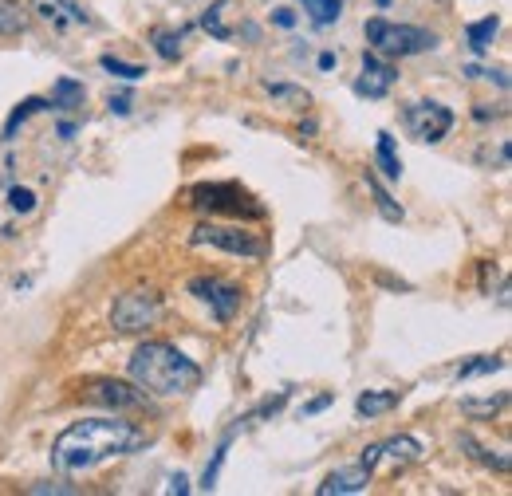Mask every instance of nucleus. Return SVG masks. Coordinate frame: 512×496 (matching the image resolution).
Listing matches in <instances>:
<instances>
[{"label":"nucleus","instance_id":"f257e3e1","mask_svg":"<svg viewBox=\"0 0 512 496\" xmlns=\"http://www.w3.org/2000/svg\"><path fill=\"white\" fill-rule=\"evenodd\" d=\"M142 445H146V434L119 414L83 418L52 441V465L60 473H87V469H99L103 461L127 457Z\"/></svg>","mask_w":512,"mask_h":496},{"label":"nucleus","instance_id":"f03ea898","mask_svg":"<svg viewBox=\"0 0 512 496\" xmlns=\"http://www.w3.org/2000/svg\"><path fill=\"white\" fill-rule=\"evenodd\" d=\"M130 382L154 398H178L201 386V367L174 343H142L130 355Z\"/></svg>","mask_w":512,"mask_h":496},{"label":"nucleus","instance_id":"7ed1b4c3","mask_svg":"<svg viewBox=\"0 0 512 496\" xmlns=\"http://www.w3.org/2000/svg\"><path fill=\"white\" fill-rule=\"evenodd\" d=\"M363 36L371 44V52H379L386 60H406V56H422V52H434L438 48V36L426 32V28H414V24H394V20H367L363 24Z\"/></svg>","mask_w":512,"mask_h":496},{"label":"nucleus","instance_id":"20e7f679","mask_svg":"<svg viewBox=\"0 0 512 496\" xmlns=\"http://www.w3.org/2000/svg\"><path fill=\"white\" fill-rule=\"evenodd\" d=\"M162 319V296L154 288H134V292H123L111 308V327L115 331H146Z\"/></svg>","mask_w":512,"mask_h":496},{"label":"nucleus","instance_id":"39448f33","mask_svg":"<svg viewBox=\"0 0 512 496\" xmlns=\"http://www.w3.org/2000/svg\"><path fill=\"white\" fill-rule=\"evenodd\" d=\"M418 457H422V441L410 434H398L390 437V441H379V445H367L363 457H359V465L375 477V473H398V469L414 465Z\"/></svg>","mask_w":512,"mask_h":496},{"label":"nucleus","instance_id":"423d86ee","mask_svg":"<svg viewBox=\"0 0 512 496\" xmlns=\"http://www.w3.org/2000/svg\"><path fill=\"white\" fill-rule=\"evenodd\" d=\"M193 245L221 248V252H233V256H264V245L241 225H197Z\"/></svg>","mask_w":512,"mask_h":496},{"label":"nucleus","instance_id":"0eeeda50","mask_svg":"<svg viewBox=\"0 0 512 496\" xmlns=\"http://www.w3.org/2000/svg\"><path fill=\"white\" fill-rule=\"evenodd\" d=\"M402 119L410 126V134L418 142H442L449 130H453V111L442 103H406Z\"/></svg>","mask_w":512,"mask_h":496},{"label":"nucleus","instance_id":"6e6552de","mask_svg":"<svg viewBox=\"0 0 512 496\" xmlns=\"http://www.w3.org/2000/svg\"><path fill=\"white\" fill-rule=\"evenodd\" d=\"M83 398H91L99 406H111V410H150V394L138 390L134 382H119V378H95V382H87Z\"/></svg>","mask_w":512,"mask_h":496},{"label":"nucleus","instance_id":"1a4fd4ad","mask_svg":"<svg viewBox=\"0 0 512 496\" xmlns=\"http://www.w3.org/2000/svg\"><path fill=\"white\" fill-rule=\"evenodd\" d=\"M190 296L205 300L217 323H229V319L237 315V308H241V288H237V284H229V280H217V276L190 280Z\"/></svg>","mask_w":512,"mask_h":496},{"label":"nucleus","instance_id":"9d476101","mask_svg":"<svg viewBox=\"0 0 512 496\" xmlns=\"http://www.w3.org/2000/svg\"><path fill=\"white\" fill-rule=\"evenodd\" d=\"M394 79H398L394 63H386L379 52H367L363 56V79L355 83V91L367 95V99H386V91L394 87Z\"/></svg>","mask_w":512,"mask_h":496},{"label":"nucleus","instance_id":"9b49d317","mask_svg":"<svg viewBox=\"0 0 512 496\" xmlns=\"http://www.w3.org/2000/svg\"><path fill=\"white\" fill-rule=\"evenodd\" d=\"M245 201H249V197H245L237 186H197L193 189V205H197V209H233V213L249 209L253 217H260V205H245Z\"/></svg>","mask_w":512,"mask_h":496},{"label":"nucleus","instance_id":"f8f14e48","mask_svg":"<svg viewBox=\"0 0 512 496\" xmlns=\"http://www.w3.org/2000/svg\"><path fill=\"white\" fill-rule=\"evenodd\" d=\"M367 485H371V473H367L363 465H351V469L331 473L316 493L320 496H355V493H367Z\"/></svg>","mask_w":512,"mask_h":496},{"label":"nucleus","instance_id":"ddd939ff","mask_svg":"<svg viewBox=\"0 0 512 496\" xmlns=\"http://www.w3.org/2000/svg\"><path fill=\"white\" fill-rule=\"evenodd\" d=\"M402 402V390H363L359 402H355V414L359 418H379L386 410H394Z\"/></svg>","mask_w":512,"mask_h":496},{"label":"nucleus","instance_id":"4468645a","mask_svg":"<svg viewBox=\"0 0 512 496\" xmlns=\"http://www.w3.org/2000/svg\"><path fill=\"white\" fill-rule=\"evenodd\" d=\"M497 32H501V16H485V20L469 24V28H465L469 52H473V56H485V52H489V44L497 40Z\"/></svg>","mask_w":512,"mask_h":496},{"label":"nucleus","instance_id":"2eb2a0df","mask_svg":"<svg viewBox=\"0 0 512 496\" xmlns=\"http://www.w3.org/2000/svg\"><path fill=\"white\" fill-rule=\"evenodd\" d=\"M375 162H379V170H383L390 182H398L402 178V158H398V146H394V138L390 134H379V146H375Z\"/></svg>","mask_w":512,"mask_h":496},{"label":"nucleus","instance_id":"dca6fc26","mask_svg":"<svg viewBox=\"0 0 512 496\" xmlns=\"http://www.w3.org/2000/svg\"><path fill=\"white\" fill-rule=\"evenodd\" d=\"M367 189L375 193V205H379V213H383V221H390V225H398L406 213H402V205H394V197L383 189V182L375 178V174H367Z\"/></svg>","mask_w":512,"mask_h":496},{"label":"nucleus","instance_id":"f3484780","mask_svg":"<svg viewBox=\"0 0 512 496\" xmlns=\"http://www.w3.org/2000/svg\"><path fill=\"white\" fill-rule=\"evenodd\" d=\"M304 4H308V16L316 28H327L343 16V0H304Z\"/></svg>","mask_w":512,"mask_h":496},{"label":"nucleus","instance_id":"a211bd4d","mask_svg":"<svg viewBox=\"0 0 512 496\" xmlns=\"http://www.w3.org/2000/svg\"><path fill=\"white\" fill-rule=\"evenodd\" d=\"M48 107H52L48 99H24V103H20V107L8 115V123H4V138H12V134H16V126H24L32 115H36V111H48Z\"/></svg>","mask_w":512,"mask_h":496},{"label":"nucleus","instance_id":"6ab92c4d","mask_svg":"<svg viewBox=\"0 0 512 496\" xmlns=\"http://www.w3.org/2000/svg\"><path fill=\"white\" fill-rule=\"evenodd\" d=\"M48 103H52V107H75V103H83V83H79V79H56Z\"/></svg>","mask_w":512,"mask_h":496},{"label":"nucleus","instance_id":"aec40b11","mask_svg":"<svg viewBox=\"0 0 512 496\" xmlns=\"http://www.w3.org/2000/svg\"><path fill=\"white\" fill-rule=\"evenodd\" d=\"M24 24H28L24 8L12 4V0H0V36H8V32H24Z\"/></svg>","mask_w":512,"mask_h":496},{"label":"nucleus","instance_id":"412c9836","mask_svg":"<svg viewBox=\"0 0 512 496\" xmlns=\"http://www.w3.org/2000/svg\"><path fill=\"white\" fill-rule=\"evenodd\" d=\"M501 367H505V359H501V355H481L477 363H465V367L457 371V378L465 382V378H481V374H497V371H501Z\"/></svg>","mask_w":512,"mask_h":496},{"label":"nucleus","instance_id":"4be33fe9","mask_svg":"<svg viewBox=\"0 0 512 496\" xmlns=\"http://www.w3.org/2000/svg\"><path fill=\"white\" fill-rule=\"evenodd\" d=\"M461 449H469V453H473L477 461H485V465H493L497 473H509V457H493V453H489L485 445H477V441H473V437H469V434H461Z\"/></svg>","mask_w":512,"mask_h":496},{"label":"nucleus","instance_id":"5701e85b","mask_svg":"<svg viewBox=\"0 0 512 496\" xmlns=\"http://www.w3.org/2000/svg\"><path fill=\"white\" fill-rule=\"evenodd\" d=\"M99 67H103L107 75H119V79H130V83L146 75V71H142L138 63H127V60H119V56H103V60H99Z\"/></svg>","mask_w":512,"mask_h":496},{"label":"nucleus","instance_id":"b1692460","mask_svg":"<svg viewBox=\"0 0 512 496\" xmlns=\"http://www.w3.org/2000/svg\"><path fill=\"white\" fill-rule=\"evenodd\" d=\"M154 52L162 60H178L182 56V36L178 32H154Z\"/></svg>","mask_w":512,"mask_h":496},{"label":"nucleus","instance_id":"393cba45","mask_svg":"<svg viewBox=\"0 0 512 496\" xmlns=\"http://www.w3.org/2000/svg\"><path fill=\"white\" fill-rule=\"evenodd\" d=\"M225 453H229V441H221V445H217L213 461H209V465H205V473H201V489H205V493H213V489H217V473H221V465H225Z\"/></svg>","mask_w":512,"mask_h":496},{"label":"nucleus","instance_id":"a878e982","mask_svg":"<svg viewBox=\"0 0 512 496\" xmlns=\"http://www.w3.org/2000/svg\"><path fill=\"white\" fill-rule=\"evenodd\" d=\"M8 205H12V213H32L36 209V193L28 186H12L8 189Z\"/></svg>","mask_w":512,"mask_h":496},{"label":"nucleus","instance_id":"bb28decb","mask_svg":"<svg viewBox=\"0 0 512 496\" xmlns=\"http://www.w3.org/2000/svg\"><path fill=\"white\" fill-rule=\"evenodd\" d=\"M221 4H225V0H217V4H213V8H209V12L201 16V24H205V28H209V32L217 36V40H229L233 32H229V28L221 24Z\"/></svg>","mask_w":512,"mask_h":496},{"label":"nucleus","instance_id":"cd10ccee","mask_svg":"<svg viewBox=\"0 0 512 496\" xmlns=\"http://www.w3.org/2000/svg\"><path fill=\"white\" fill-rule=\"evenodd\" d=\"M505 402H509L505 394H497V398H489V402H473V398H465V402H461V410H465V414H497Z\"/></svg>","mask_w":512,"mask_h":496},{"label":"nucleus","instance_id":"c85d7f7f","mask_svg":"<svg viewBox=\"0 0 512 496\" xmlns=\"http://www.w3.org/2000/svg\"><path fill=\"white\" fill-rule=\"evenodd\" d=\"M268 91H272L276 99H300V103H308V91H296V87H280V83H276V87H268Z\"/></svg>","mask_w":512,"mask_h":496},{"label":"nucleus","instance_id":"c756f323","mask_svg":"<svg viewBox=\"0 0 512 496\" xmlns=\"http://www.w3.org/2000/svg\"><path fill=\"white\" fill-rule=\"evenodd\" d=\"M272 24L292 28V24H296V12H292V8H272Z\"/></svg>","mask_w":512,"mask_h":496},{"label":"nucleus","instance_id":"7c9ffc66","mask_svg":"<svg viewBox=\"0 0 512 496\" xmlns=\"http://www.w3.org/2000/svg\"><path fill=\"white\" fill-rule=\"evenodd\" d=\"M166 493L186 496V493H190V477H182V473H178V477H170V481H166Z\"/></svg>","mask_w":512,"mask_h":496},{"label":"nucleus","instance_id":"2f4dec72","mask_svg":"<svg viewBox=\"0 0 512 496\" xmlns=\"http://www.w3.org/2000/svg\"><path fill=\"white\" fill-rule=\"evenodd\" d=\"M331 402H335V394H323V398H316V402H308V406H304V418H312V414H320V410H327Z\"/></svg>","mask_w":512,"mask_h":496},{"label":"nucleus","instance_id":"473e14b6","mask_svg":"<svg viewBox=\"0 0 512 496\" xmlns=\"http://www.w3.org/2000/svg\"><path fill=\"white\" fill-rule=\"evenodd\" d=\"M107 107H111V115H130V99H127V95H119V99H111Z\"/></svg>","mask_w":512,"mask_h":496},{"label":"nucleus","instance_id":"72a5a7b5","mask_svg":"<svg viewBox=\"0 0 512 496\" xmlns=\"http://www.w3.org/2000/svg\"><path fill=\"white\" fill-rule=\"evenodd\" d=\"M32 493L40 496V493H64V496H71L75 489H67V485H32Z\"/></svg>","mask_w":512,"mask_h":496},{"label":"nucleus","instance_id":"f704fd0d","mask_svg":"<svg viewBox=\"0 0 512 496\" xmlns=\"http://www.w3.org/2000/svg\"><path fill=\"white\" fill-rule=\"evenodd\" d=\"M335 63H339V56H335V52H323V56H320V71H331Z\"/></svg>","mask_w":512,"mask_h":496}]
</instances>
